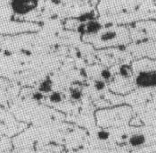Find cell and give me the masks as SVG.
I'll return each mask as SVG.
<instances>
[{
  "label": "cell",
  "mask_w": 156,
  "mask_h": 153,
  "mask_svg": "<svg viewBox=\"0 0 156 153\" xmlns=\"http://www.w3.org/2000/svg\"><path fill=\"white\" fill-rule=\"evenodd\" d=\"M144 69H140L135 77V84L142 89L156 88V62L151 65H144Z\"/></svg>",
  "instance_id": "6da1fadb"
},
{
  "label": "cell",
  "mask_w": 156,
  "mask_h": 153,
  "mask_svg": "<svg viewBox=\"0 0 156 153\" xmlns=\"http://www.w3.org/2000/svg\"><path fill=\"white\" fill-rule=\"evenodd\" d=\"M129 40V32L125 28H109L99 34V41L105 45L125 44Z\"/></svg>",
  "instance_id": "7a4b0ae2"
},
{
  "label": "cell",
  "mask_w": 156,
  "mask_h": 153,
  "mask_svg": "<svg viewBox=\"0 0 156 153\" xmlns=\"http://www.w3.org/2000/svg\"><path fill=\"white\" fill-rule=\"evenodd\" d=\"M9 6L13 13L25 15L35 10L38 2L36 0H12L9 3Z\"/></svg>",
  "instance_id": "3957f363"
},
{
  "label": "cell",
  "mask_w": 156,
  "mask_h": 153,
  "mask_svg": "<svg viewBox=\"0 0 156 153\" xmlns=\"http://www.w3.org/2000/svg\"><path fill=\"white\" fill-rule=\"evenodd\" d=\"M128 143L133 148H139L142 147L146 143V136L142 132H136L131 134L129 139Z\"/></svg>",
  "instance_id": "277c9868"
},
{
  "label": "cell",
  "mask_w": 156,
  "mask_h": 153,
  "mask_svg": "<svg viewBox=\"0 0 156 153\" xmlns=\"http://www.w3.org/2000/svg\"><path fill=\"white\" fill-rule=\"evenodd\" d=\"M85 26H86L85 34H87V35H96L100 32V31L102 30V27H103L102 24L96 20H92V21L86 23Z\"/></svg>",
  "instance_id": "5b68a950"
},
{
  "label": "cell",
  "mask_w": 156,
  "mask_h": 153,
  "mask_svg": "<svg viewBox=\"0 0 156 153\" xmlns=\"http://www.w3.org/2000/svg\"><path fill=\"white\" fill-rule=\"evenodd\" d=\"M53 81L50 77H46L45 79H43L37 88V91L41 92L42 94L44 93H51L53 91Z\"/></svg>",
  "instance_id": "8992f818"
},
{
  "label": "cell",
  "mask_w": 156,
  "mask_h": 153,
  "mask_svg": "<svg viewBox=\"0 0 156 153\" xmlns=\"http://www.w3.org/2000/svg\"><path fill=\"white\" fill-rule=\"evenodd\" d=\"M70 96H71V99H72L73 100H80L83 97V93L82 91L78 89V88H71L70 90Z\"/></svg>",
  "instance_id": "52a82bcc"
},
{
  "label": "cell",
  "mask_w": 156,
  "mask_h": 153,
  "mask_svg": "<svg viewBox=\"0 0 156 153\" xmlns=\"http://www.w3.org/2000/svg\"><path fill=\"white\" fill-rule=\"evenodd\" d=\"M48 99H49L50 102L55 103V104L60 103L62 99V96L59 91H52L48 96Z\"/></svg>",
  "instance_id": "ba28073f"
},
{
  "label": "cell",
  "mask_w": 156,
  "mask_h": 153,
  "mask_svg": "<svg viewBox=\"0 0 156 153\" xmlns=\"http://www.w3.org/2000/svg\"><path fill=\"white\" fill-rule=\"evenodd\" d=\"M96 136H97L98 140H100V141H107L109 138H110L111 133H110V132H109L108 130L102 129V130H99V131L97 132Z\"/></svg>",
  "instance_id": "9c48e42d"
},
{
  "label": "cell",
  "mask_w": 156,
  "mask_h": 153,
  "mask_svg": "<svg viewBox=\"0 0 156 153\" xmlns=\"http://www.w3.org/2000/svg\"><path fill=\"white\" fill-rule=\"evenodd\" d=\"M106 87V83L104 80L102 79H98L94 82V88L96 89L97 91H102L105 89Z\"/></svg>",
  "instance_id": "30bf717a"
},
{
  "label": "cell",
  "mask_w": 156,
  "mask_h": 153,
  "mask_svg": "<svg viewBox=\"0 0 156 153\" xmlns=\"http://www.w3.org/2000/svg\"><path fill=\"white\" fill-rule=\"evenodd\" d=\"M100 75H101L102 80H104L105 82V81H109L112 78V72L109 69H107V68H105V69H103V70L101 71Z\"/></svg>",
  "instance_id": "8fae6325"
},
{
  "label": "cell",
  "mask_w": 156,
  "mask_h": 153,
  "mask_svg": "<svg viewBox=\"0 0 156 153\" xmlns=\"http://www.w3.org/2000/svg\"><path fill=\"white\" fill-rule=\"evenodd\" d=\"M77 32H78L80 34L84 35L85 32H86V26H85V24H79V26L77 27Z\"/></svg>",
  "instance_id": "7c38bea8"
},
{
  "label": "cell",
  "mask_w": 156,
  "mask_h": 153,
  "mask_svg": "<svg viewBox=\"0 0 156 153\" xmlns=\"http://www.w3.org/2000/svg\"><path fill=\"white\" fill-rule=\"evenodd\" d=\"M32 98H33V99H35V100H41L42 99H43V94L41 93V92H39V91H37L35 92L33 96H32Z\"/></svg>",
  "instance_id": "4fadbf2b"
}]
</instances>
